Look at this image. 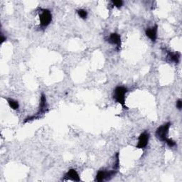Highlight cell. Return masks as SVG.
Masks as SVG:
<instances>
[{"mask_svg": "<svg viewBox=\"0 0 182 182\" xmlns=\"http://www.w3.org/2000/svg\"><path fill=\"white\" fill-rule=\"evenodd\" d=\"M157 31H158V26L155 25L152 28L147 29L145 31V34L147 37L153 42H155L157 39Z\"/></svg>", "mask_w": 182, "mask_h": 182, "instance_id": "obj_5", "label": "cell"}, {"mask_svg": "<svg viewBox=\"0 0 182 182\" xmlns=\"http://www.w3.org/2000/svg\"><path fill=\"white\" fill-rule=\"evenodd\" d=\"M112 4L117 8H120L123 5V2L122 0H115V1H112Z\"/></svg>", "mask_w": 182, "mask_h": 182, "instance_id": "obj_11", "label": "cell"}, {"mask_svg": "<svg viewBox=\"0 0 182 182\" xmlns=\"http://www.w3.org/2000/svg\"><path fill=\"white\" fill-rule=\"evenodd\" d=\"M40 23L42 26H49L52 21V14L49 9H41V13L39 15Z\"/></svg>", "mask_w": 182, "mask_h": 182, "instance_id": "obj_3", "label": "cell"}, {"mask_svg": "<svg viewBox=\"0 0 182 182\" xmlns=\"http://www.w3.org/2000/svg\"><path fill=\"white\" fill-rule=\"evenodd\" d=\"M149 139V133H147V131L142 133L139 137L138 143L137 144L136 147L138 149H143L144 147H146L147 145L148 144Z\"/></svg>", "mask_w": 182, "mask_h": 182, "instance_id": "obj_4", "label": "cell"}, {"mask_svg": "<svg viewBox=\"0 0 182 182\" xmlns=\"http://www.w3.org/2000/svg\"><path fill=\"white\" fill-rule=\"evenodd\" d=\"M7 102L8 103H9L10 107L13 110H17L18 108L19 107V102L17 101H14V100L13 99H7Z\"/></svg>", "mask_w": 182, "mask_h": 182, "instance_id": "obj_9", "label": "cell"}, {"mask_svg": "<svg viewBox=\"0 0 182 182\" xmlns=\"http://www.w3.org/2000/svg\"><path fill=\"white\" fill-rule=\"evenodd\" d=\"M0 40H1V44H2L5 41L7 40V38H5L4 36L2 34V35H1V39H0Z\"/></svg>", "mask_w": 182, "mask_h": 182, "instance_id": "obj_14", "label": "cell"}, {"mask_svg": "<svg viewBox=\"0 0 182 182\" xmlns=\"http://www.w3.org/2000/svg\"><path fill=\"white\" fill-rule=\"evenodd\" d=\"M176 107L178 108V110H181V108H182V101L181 99H179L177 101V102H176Z\"/></svg>", "mask_w": 182, "mask_h": 182, "instance_id": "obj_13", "label": "cell"}, {"mask_svg": "<svg viewBox=\"0 0 182 182\" xmlns=\"http://www.w3.org/2000/svg\"><path fill=\"white\" fill-rule=\"evenodd\" d=\"M166 143L167 144V145L169 147H175L176 146V142L173 140V139H169V138L167 139V141L166 142Z\"/></svg>", "mask_w": 182, "mask_h": 182, "instance_id": "obj_12", "label": "cell"}, {"mask_svg": "<svg viewBox=\"0 0 182 182\" xmlns=\"http://www.w3.org/2000/svg\"><path fill=\"white\" fill-rule=\"evenodd\" d=\"M181 54L179 53H173L171 51L168 52V57L171 60H172L173 62H174L175 63H179V59H180Z\"/></svg>", "mask_w": 182, "mask_h": 182, "instance_id": "obj_8", "label": "cell"}, {"mask_svg": "<svg viewBox=\"0 0 182 182\" xmlns=\"http://www.w3.org/2000/svg\"><path fill=\"white\" fill-rule=\"evenodd\" d=\"M77 13L79 17L83 19H86L87 17H88V12L84 9H78L77 10Z\"/></svg>", "mask_w": 182, "mask_h": 182, "instance_id": "obj_10", "label": "cell"}, {"mask_svg": "<svg viewBox=\"0 0 182 182\" xmlns=\"http://www.w3.org/2000/svg\"><path fill=\"white\" fill-rule=\"evenodd\" d=\"M171 127V122H168L167 123L164 124L162 126L159 127L157 129L156 133H155V135H156V138L159 139V140L166 142L167 141L168 138V134H169V128Z\"/></svg>", "mask_w": 182, "mask_h": 182, "instance_id": "obj_2", "label": "cell"}, {"mask_svg": "<svg viewBox=\"0 0 182 182\" xmlns=\"http://www.w3.org/2000/svg\"><path fill=\"white\" fill-rule=\"evenodd\" d=\"M108 41L110 42V44H115L117 46V49L119 50L120 49L121 46V37L120 34H118L117 33H112L110 34V37H109V40Z\"/></svg>", "mask_w": 182, "mask_h": 182, "instance_id": "obj_6", "label": "cell"}, {"mask_svg": "<svg viewBox=\"0 0 182 182\" xmlns=\"http://www.w3.org/2000/svg\"><path fill=\"white\" fill-rule=\"evenodd\" d=\"M127 89L123 86H117L114 90V94H113V99L120 103L122 107L125 110H128V107L125 105V95L127 93Z\"/></svg>", "mask_w": 182, "mask_h": 182, "instance_id": "obj_1", "label": "cell"}, {"mask_svg": "<svg viewBox=\"0 0 182 182\" xmlns=\"http://www.w3.org/2000/svg\"><path fill=\"white\" fill-rule=\"evenodd\" d=\"M64 177L65 179H70V180L75 181H80L81 179L79 176L77 171L74 169H70L68 171V172L65 174Z\"/></svg>", "mask_w": 182, "mask_h": 182, "instance_id": "obj_7", "label": "cell"}]
</instances>
